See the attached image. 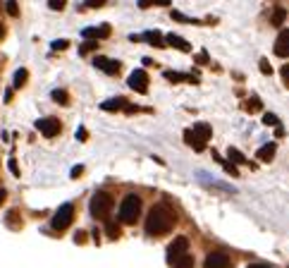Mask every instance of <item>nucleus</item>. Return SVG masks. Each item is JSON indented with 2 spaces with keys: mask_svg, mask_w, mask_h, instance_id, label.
<instances>
[{
  "mask_svg": "<svg viewBox=\"0 0 289 268\" xmlns=\"http://www.w3.org/2000/svg\"><path fill=\"white\" fill-rule=\"evenodd\" d=\"M187 251H189V239L187 237H174L172 242H170V247H168L165 259H168L170 266H174L177 261H182V259L187 256Z\"/></svg>",
  "mask_w": 289,
  "mask_h": 268,
  "instance_id": "20e7f679",
  "label": "nucleus"
},
{
  "mask_svg": "<svg viewBox=\"0 0 289 268\" xmlns=\"http://www.w3.org/2000/svg\"><path fill=\"white\" fill-rule=\"evenodd\" d=\"M96 46H98V43H96V41H88V43H84V46H82V48H79V53H86V51H93V48H96Z\"/></svg>",
  "mask_w": 289,
  "mask_h": 268,
  "instance_id": "c85d7f7f",
  "label": "nucleus"
},
{
  "mask_svg": "<svg viewBox=\"0 0 289 268\" xmlns=\"http://www.w3.org/2000/svg\"><path fill=\"white\" fill-rule=\"evenodd\" d=\"M194 134L201 139L203 144H208L210 137H213V129H210V125H205V122H196V125H194Z\"/></svg>",
  "mask_w": 289,
  "mask_h": 268,
  "instance_id": "9b49d317",
  "label": "nucleus"
},
{
  "mask_svg": "<svg viewBox=\"0 0 289 268\" xmlns=\"http://www.w3.org/2000/svg\"><path fill=\"white\" fill-rule=\"evenodd\" d=\"M105 235H108L110 239H117V237H119V225H115V223H108V225H105Z\"/></svg>",
  "mask_w": 289,
  "mask_h": 268,
  "instance_id": "4be33fe9",
  "label": "nucleus"
},
{
  "mask_svg": "<svg viewBox=\"0 0 289 268\" xmlns=\"http://www.w3.org/2000/svg\"><path fill=\"white\" fill-rule=\"evenodd\" d=\"M77 137H79V142H84V139H86V129H84V127H79V132H77Z\"/></svg>",
  "mask_w": 289,
  "mask_h": 268,
  "instance_id": "c9c22d12",
  "label": "nucleus"
},
{
  "mask_svg": "<svg viewBox=\"0 0 289 268\" xmlns=\"http://www.w3.org/2000/svg\"><path fill=\"white\" fill-rule=\"evenodd\" d=\"M5 197H7V192H5V189H0V204L5 201Z\"/></svg>",
  "mask_w": 289,
  "mask_h": 268,
  "instance_id": "ea45409f",
  "label": "nucleus"
},
{
  "mask_svg": "<svg viewBox=\"0 0 289 268\" xmlns=\"http://www.w3.org/2000/svg\"><path fill=\"white\" fill-rule=\"evenodd\" d=\"M110 209H113L110 194H105V192L93 194V199H91V215H93V218H108Z\"/></svg>",
  "mask_w": 289,
  "mask_h": 268,
  "instance_id": "7ed1b4c3",
  "label": "nucleus"
},
{
  "mask_svg": "<svg viewBox=\"0 0 289 268\" xmlns=\"http://www.w3.org/2000/svg\"><path fill=\"white\" fill-rule=\"evenodd\" d=\"M139 213H141V197L139 194H127L124 201L119 204V223H127V225H134L139 220Z\"/></svg>",
  "mask_w": 289,
  "mask_h": 268,
  "instance_id": "f03ea898",
  "label": "nucleus"
},
{
  "mask_svg": "<svg viewBox=\"0 0 289 268\" xmlns=\"http://www.w3.org/2000/svg\"><path fill=\"white\" fill-rule=\"evenodd\" d=\"M103 110H127V98H113V101H103L101 103Z\"/></svg>",
  "mask_w": 289,
  "mask_h": 268,
  "instance_id": "2eb2a0df",
  "label": "nucleus"
},
{
  "mask_svg": "<svg viewBox=\"0 0 289 268\" xmlns=\"http://www.w3.org/2000/svg\"><path fill=\"white\" fill-rule=\"evenodd\" d=\"M280 72H282V79H285V84L289 87V62H287V65H282V70H280Z\"/></svg>",
  "mask_w": 289,
  "mask_h": 268,
  "instance_id": "7c9ffc66",
  "label": "nucleus"
},
{
  "mask_svg": "<svg viewBox=\"0 0 289 268\" xmlns=\"http://www.w3.org/2000/svg\"><path fill=\"white\" fill-rule=\"evenodd\" d=\"M227 156L232 158V165H234V163H246V158L241 156V151L234 149V146H232V149H227Z\"/></svg>",
  "mask_w": 289,
  "mask_h": 268,
  "instance_id": "412c9836",
  "label": "nucleus"
},
{
  "mask_svg": "<svg viewBox=\"0 0 289 268\" xmlns=\"http://www.w3.org/2000/svg\"><path fill=\"white\" fill-rule=\"evenodd\" d=\"M165 77H168L170 82H194V84H196V77H191V74H182V72H165Z\"/></svg>",
  "mask_w": 289,
  "mask_h": 268,
  "instance_id": "a211bd4d",
  "label": "nucleus"
},
{
  "mask_svg": "<svg viewBox=\"0 0 289 268\" xmlns=\"http://www.w3.org/2000/svg\"><path fill=\"white\" fill-rule=\"evenodd\" d=\"M275 53L280 58H289V29L287 31H280L277 41H275Z\"/></svg>",
  "mask_w": 289,
  "mask_h": 268,
  "instance_id": "1a4fd4ad",
  "label": "nucleus"
},
{
  "mask_svg": "<svg viewBox=\"0 0 289 268\" xmlns=\"http://www.w3.org/2000/svg\"><path fill=\"white\" fill-rule=\"evenodd\" d=\"M144 38L151 46H155V48H163V46H165V36H163L160 31H146Z\"/></svg>",
  "mask_w": 289,
  "mask_h": 268,
  "instance_id": "f3484780",
  "label": "nucleus"
},
{
  "mask_svg": "<svg viewBox=\"0 0 289 268\" xmlns=\"http://www.w3.org/2000/svg\"><path fill=\"white\" fill-rule=\"evenodd\" d=\"M51 98H53L55 103H60V106H67V103H69V96H67V91H62V89H55L53 93H51Z\"/></svg>",
  "mask_w": 289,
  "mask_h": 268,
  "instance_id": "6ab92c4d",
  "label": "nucleus"
},
{
  "mask_svg": "<svg viewBox=\"0 0 289 268\" xmlns=\"http://www.w3.org/2000/svg\"><path fill=\"white\" fill-rule=\"evenodd\" d=\"M82 170H84V168H82V165H77V168L72 170V178H79V175H82Z\"/></svg>",
  "mask_w": 289,
  "mask_h": 268,
  "instance_id": "e433bc0d",
  "label": "nucleus"
},
{
  "mask_svg": "<svg viewBox=\"0 0 289 268\" xmlns=\"http://www.w3.org/2000/svg\"><path fill=\"white\" fill-rule=\"evenodd\" d=\"M10 170H12V173H15V175L19 178V168H17V163H15L12 158H10Z\"/></svg>",
  "mask_w": 289,
  "mask_h": 268,
  "instance_id": "f704fd0d",
  "label": "nucleus"
},
{
  "mask_svg": "<svg viewBox=\"0 0 289 268\" xmlns=\"http://www.w3.org/2000/svg\"><path fill=\"white\" fill-rule=\"evenodd\" d=\"M93 65H96L98 70L108 72V74H117V72H119V62H117V60H110V58H96Z\"/></svg>",
  "mask_w": 289,
  "mask_h": 268,
  "instance_id": "9d476101",
  "label": "nucleus"
},
{
  "mask_svg": "<svg viewBox=\"0 0 289 268\" xmlns=\"http://www.w3.org/2000/svg\"><path fill=\"white\" fill-rule=\"evenodd\" d=\"M5 10H7L10 15H17V12H19V7H17V2H12V0H10V2L5 5Z\"/></svg>",
  "mask_w": 289,
  "mask_h": 268,
  "instance_id": "cd10ccee",
  "label": "nucleus"
},
{
  "mask_svg": "<svg viewBox=\"0 0 289 268\" xmlns=\"http://www.w3.org/2000/svg\"><path fill=\"white\" fill-rule=\"evenodd\" d=\"M260 70H263L265 74H270V72H272V67H270V62H268V60H260Z\"/></svg>",
  "mask_w": 289,
  "mask_h": 268,
  "instance_id": "473e14b6",
  "label": "nucleus"
},
{
  "mask_svg": "<svg viewBox=\"0 0 289 268\" xmlns=\"http://www.w3.org/2000/svg\"><path fill=\"white\" fill-rule=\"evenodd\" d=\"M196 62H199V65H203V62H208V55H205V53H201V55L196 58Z\"/></svg>",
  "mask_w": 289,
  "mask_h": 268,
  "instance_id": "4c0bfd02",
  "label": "nucleus"
},
{
  "mask_svg": "<svg viewBox=\"0 0 289 268\" xmlns=\"http://www.w3.org/2000/svg\"><path fill=\"white\" fill-rule=\"evenodd\" d=\"M174 220H177L174 211L170 209L168 204H158V206L151 209L148 218H146V232H148V235H163V232H170V230L174 228Z\"/></svg>",
  "mask_w": 289,
  "mask_h": 268,
  "instance_id": "f257e3e1",
  "label": "nucleus"
},
{
  "mask_svg": "<svg viewBox=\"0 0 289 268\" xmlns=\"http://www.w3.org/2000/svg\"><path fill=\"white\" fill-rule=\"evenodd\" d=\"M249 268H272V266H268V264H251Z\"/></svg>",
  "mask_w": 289,
  "mask_h": 268,
  "instance_id": "58836bf2",
  "label": "nucleus"
},
{
  "mask_svg": "<svg viewBox=\"0 0 289 268\" xmlns=\"http://www.w3.org/2000/svg\"><path fill=\"white\" fill-rule=\"evenodd\" d=\"M72 220H74V206L72 204H62L58 213L53 215V228L55 230H67Z\"/></svg>",
  "mask_w": 289,
  "mask_h": 268,
  "instance_id": "39448f33",
  "label": "nucleus"
},
{
  "mask_svg": "<svg viewBox=\"0 0 289 268\" xmlns=\"http://www.w3.org/2000/svg\"><path fill=\"white\" fill-rule=\"evenodd\" d=\"M263 122H265V125H277V115H272V113H265V115H263Z\"/></svg>",
  "mask_w": 289,
  "mask_h": 268,
  "instance_id": "bb28decb",
  "label": "nucleus"
},
{
  "mask_svg": "<svg viewBox=\"0 0 289 268\" xmlns=\"http://www.w3.org/2000/svg\"><path fill=\"white\" fill-rule=\"evenodd\" d=\"M127 84L136 91V93H146V89H148V74H146V70H134V72L129 74Z\"/></svg>",
  "mask_w": 289,
  "mask_h": 268,
  "instance_id": "423d86ee",
  "label": "nucleus"
},
{
  "mask_svg": "<svg viewBox=\"0 0 289 268\" xmlns=\"http://www.w3.org/2000/svg\"><path fill=\"white\" fill-rule=\"evenodd\" d=\"M258 98H256V96H254V98H251V101H249V106H246V108H249V110H258Z\"/></svg>",
  "mask_w": 289,
  "mask_h": 268,
  "instance_id": "72a5a7b5",
  "label": "nucleus"
},
{
  "mask_svg": "<svg viewBox=\"0 0 289 268\" xmlns=\"http://www.w3.org/2000/svg\"><path fill=\"white\" fill-rule=\"evenodd\" d=\"M275 151H277V146L270 142V144H265V146H260L258 149V158L263 161V163H270V161L275 158Z\"/></svg>",
  "mask_w": 289,
  "mask_h": 268,
  "instance_id": "dca6fc26",
  "label": "nucleus"
},
{
  "mask_svg": "<svg viewBox=\"0 0 289 268\" xmlns=\"http://www.w3.org/2000/svg\"><path fill=\"white\" fill-rule=\"evenodd\" d=\"M230 256L227 254H222V251H213V254H208V259H205V268H230Z\"/></svg>",
  "mask_w": 289,
  "mask_h": 268,
  "instance_id": "6e6552de",
  "label": "nucleus"
},
{
  "mask_svg": "<svg viewBox=\"0 0 289 268\" xmlns=\"http://www.w3.org/2000/svg\"><path fill=\"white\" fill-rule=\"evenodd\" d=\"M84 38L88 41H96V38H105V36H110V27L108 24H103V27H98V29H84Z\"/></svg>",
  "mask_w": 289,
  "mask_h": 268,
  "instance_id": "f8f14e48",
  "label": "nucleus"
},
{
  "mask_svg": "<svg viewBox=\"0 0 289 268\" xmlns=\"http://www.w3.org/2000/svg\"><path fill=\"white\" fill-rule=\"evenodd\" d=\"M215 161H218V163H220V165H222V168H225V170H227V173H230V175H237V168H234V165H232L230 161H225V158H220V156H218V158H215Z\"/></svg>",
  "mask_w": 289,
  "mask_h": 268,
  "instance_id": "393cba45",
  "label": "nucleus"
},
{
  "mask_svg": "<svg viewBox=\"0 0 289 268\" xmlns=\"http://www.w3.org/2000/svg\"><path fill=\"white\" fill-rule=\"evenodd\" d=\"M2 36H5V27L0 24V38H2Z\"/></svg>",
  "mask_w": 289,
  "mask_h": 268,
  "instance_id": "a19ab883",
  "label": "nucleus"
},
{
  "mask_svg": "<svg viewBox=\"0 0 289 268\" xmlns=\"http://www.w3.org/2000/svg\"><path fill=\"white\" fill-rule=\"evenodd\" d=\"M282 19H285V10L275 7V10H272V24H275V27H280V24H282Z\"/></svg>",
  "mask_w": 289,
  "mask_h": 268,
  "instance_id": "5701e85b",
  "label": "nucleus"
},
{
  "mask_svg": "<svg viewBox=\"0 0 289 268\" xmlns=\"http://www.w3.org/2000/svg\"><path fill=\"white\" fill-rule=\"evenodd\" d=\"M51 7L53 10H65V0H51Z\"/></svg>",
  "mask_w": 289,
  "mask_h": 268,
  "instance_id": "2f4dec72",
  "label": "nucleus"
},
{
  "mask_svg": "<svg viewBox=\"0 0 289 268\" xmlns=\"http://www.w3.org/2000/svg\"><path fill=\"white\" fill-rule=\"evenodd\" d=\"M67 46H69V43H67L65 38H60V41H55V43H53V51H62V48H67Z\"/></svg>",
  "mask_w": 289,
  "mask_h": 268,
  "instance_id": "c756f323",
  "label": "nucleus"
},
{
  "mask_svg": "<svg viewBox=\"0 0 289 268\" xmlns=\"http://www.w3.org/2000/svg\"><path fill=\"white\" fill-rule=\"evenodd\" d=\"M27 77H29V74H27V70H24V67H19V70L15 72V89L24 87V84H27Z\"/></svg>",
  "mask_w": 289,
  "mask_h": 268,
  "instance_id": "aec40b11",
  "label": "nucleus"
},
{
  "mask_svg": "<svg viewBox=\"0 0 289 268\" xmlns=\"http://www.w3.org/2000/svg\"><path fill=\"white\" fill-rule=\"evenodd\" d=\"M184 142H187V144H189L194 151H203V149H205V144H203L196 134H194V129H184Z\"/></svg>",
  "mask_w": 289,
  "mask_h": 268,
  "instance_id": "4468645a",
  "label": "nucleus"
},
{
  "mask_svg": "<svg viewBox=\"0 0 289 268\" xmlns=\"http://www.w3.org/2000/svg\"><path fill=\"white\" fill-rule=\"evenodd\" d=\"M172 17H174V19H179V22H189V24H201L199 19H191V17H184L182 12H172Z\"/></svg>",
  "mask_w": 289,
  "mask_h": 268,
  "instance_id": "a878e982",
  "label": "nucleus"
},
{
  "mask_svg": "<svg viewBox=\"0 0 289 268\" xmlns=\"http://www.w3.org/2000/svg\"><path fill=\"white\" fill-rule=\"evenodd\" d=\"M165 43H170L177 51H191V46H189L182 36H177V34H168V36H165Z\"/></svg>",
  "mask_w": 289,
  "mask_h": 268,
  "instance_id": "ddd939ff",
  "label": "nucleus"
},
{
  "mask_svg": "<svg viewBox=\"0 0 289 268\" xmlns=\"http://www.w3.org/2000/svg\"><path fill=\"white\" fill-rule=\"evenodd\" d=\"M172 268H194V259H191V256L187 254V256H184L182 261H177V264H174Z\"/></svg>",
  "mask_w": 289,
  "mask_h": 268,
  "instance_id": "b1692460",
  "label": "nucleus"
},
{
  "mask_svg": "<svg viewBox=\"0 0 289 268\" xmlns=\"http://www.w3.org/2000/svg\"><path fill=\"white\" fill-rule=\"evenodd\" d=\"M36 129H38L43 137H58L60 122L55 118H41V120H36Z\"/></svg>",
  "mask_w": 289,
  "mask_h": 268,
  "instance_id": "0eeeda50",
  "label": "nucleus"
}]
</instances>
